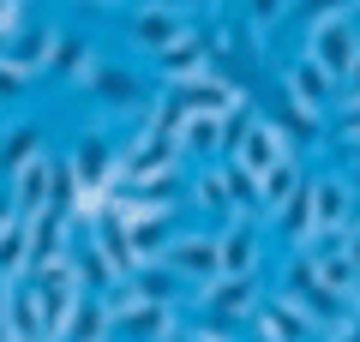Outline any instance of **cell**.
<instances>
[{"label":"cell","instance_id":"cell-1","mask_svg":"<svg viewBox=\"0 0 360 342\" xmlns=\"http://www.w3.org/2000/svg\"><path fill=\"white\" fill-rule=\"evenodd\" d=\"M115 306V342H174L180 336V318H174V300H150L139 294L132 282H120L108 294Z\"/></svg>","mask_w":360,"mask_h":342},{"label":"cell","instance_id":"cell-2","mask_svg":"<svg viewBox=\"0 0 360 342\" xmlns=\"http://www.w3.org/2000/svg\"><path fill=\"white\" fill-rule=\"evenodd\" d=\"M300 54H307V61H319L324 72L342 84L348 61L360 54V30H354V18H348V6H342V13H319V18H307V42H300Z\"/></svg>","mask_w":360,"mask_h":342},{"label":"cell","instance_id":"cell-3","mask_svg":"<svg viewBox=\"0 0 360 342\" xmlns=\"http://www.w3.org/2000/svg\"><path fill=\"white\" fill-rule=\"evenodd\" d=\"M283 102H295V108H300V114H312V120H330L336 102H342V84H336V78L324 72L319 61L295 54V61L283 66Z\"/></svg>","mask_w":360,"mask_h":342},{"label":"cell","instance_id":"cell-4","mask_svg":"<svg viewBox=\"0 0 360 342\" xmlns=\"http://www.w3.org/2000/svg\"><path fill=\"white\" fill-rule=\"evenodd\" d=\"M283 294H288V300H295L300 312L312 318V324H324V330H330L336 318H348V312H354V306H348L342 294H330V289H324V277L312 270V258H307V253H288V289H283Z\"/></svg>","mask_w":360,"mask_h":342},{"label":"cell","instance_id":"cell-5","mask_svg":"<svg viewBox=\"0 0 360 342\" xmlns=\"http://www.w3.org/2000/svg\"><path fill=\"white\" fill-rule=\"evenodd\" d=\"M162 265L174 270L180 282H193V289H205L210 277H222V253H217V228H174V241H168Z\"/></svg>","mask_w":360,"mask_h":342},{"label":"cell","instance_id":"cell-6","mask_svg":"<svg viewBox=\"0 0 360 342\" xmlns=\"http://www.w3.org/2000/svg\"><path fill=\"white\" fill-rule=\"evenodd\" d=\"M180 30H193V18H186L180 0H139L132 18H127V42H132V49H144L150 61L180 37Z\"/></svg>","mask_w":360,"mask_h":342},{"label":"cell","instance_id":"cell-7","mask_svg":"<svg viewBox=\"0 0 360 342\" xmlns=\"http://www.w3.org/2000/svg\"><path fill=\"white\" fill-rule=\"evenodd\" d=\"M258 300H264L258 277H210L205 289H198V312L217 318V324H252Z\"/></svg>","mask_w":360,"mask_h":342},{"label":"cell","instance_id":"cell-8","mask_svg":"<svg viewBox=\"0 0 360 342\" xmlns=\"http://www.w3.org/2000/svg\"><path fill=\"white\" fill-rule=\"evenodd\" d=\"M307 186H312V216H319V234H342L348 222L360 216V180H348V175H307ZM312 234V241H319Z\"/></svg>","mask_w":360,"mask_h":342},{"label":"cell","instance_id":"cell-9","mask_svg":"<svg viewBox=\"0 0 360 342\" xmlns=\"http://www.w3.org/2000/svg\"><path fill=\"white\" fill-rule=\"evenodd\" d=\"M66 163H72L78 186H103V192H120V144L108 139V132H78L72 151H66Z\"/></svg>","mask_w":360,"mask_h":342},{"label":"cell","instance_id":"cell-10","mask_svg":"<svg viewBox=\"0 0 360 342\" xmlns=\"http://www.w3.org/2000/svg\"><path fill=\"white\" fill-rule=\"evenodd\" d=\"M168 168H186L174 132L144 127L139 139H132V151H120V186H132V180H156V175H168Z\"/></svg>","mask_w":360,"mask_h":342},{"label":"cell","instance_id":"cell-11","mask_svg":"<svg viewBox=\"0 0 360 342\" xmlns=\"http://www.w3.org/2000/svg\"><path fill=\"white\" fill-rule=\"evenodd\" d=\"M186 204H193L198 216H205V222H234V216H252V210H240V204H234V186H229V163H205L198 168V175H186Z\"/></svg>","mask_w":360,"mask_h":342},{"label":"cell","instance_id":"cell-12","mask_svg":"<svg viewBox=\"0 0 360 342\" xmlns=\"http://www.w3.org/2000/svg\"><path fill=\"white\" fill-rule=\"evenodd\" d=\"M283 156H295V139H288V132L276 127L270 114H258L252 127H246V139L229 151V163H234V168H246V175L258 180L264 168H276V163H283Z\"/></svg>","mask_w":360,"mask_h":342},{"label":"cell","instance_id":"cell-13","mask_svg":"<svg viewBox=\"0 0 360 342\" xmlns=\"http://www.w3.org/2000/svg\"><path fill=\"white\" fill-rule=\"evenodd\" d=\"M252 330H258V342H312V336H319V324H312V318L300 312V306L288 300L283 289L258 300V312H252Z\"/></svg>","mask_w":360,"mask_h":342},{"label":"cell","instance_id":"cell-14","mask_svg":"<svg viewBox=\"0 0 360 342\" xmlns=\"http://www.w3.org/2000/svg\"><path fill=\"white\" fill-rule=\"evenodd\" d=\"M217 253H222V277H258L264 265V234H258L252 216H234L217 228Z\"/></svg>","mask_w":360,"mask_h":342},{"label":"cell","instance_id":"cell-15","mask_svg":"<svg viewBox=\"0 0 360 342\" xmlns=\"http://www.w3.org/2000/svg\"><path fill=\"white\" fill-rule=\"evenodd\" d=\"M54 163H60L54 151H37L30 163H18L13 175H6V192H13V204L25 216H37L42 204H54Z\"/></svg>","mask_w":360,"mask_h":342},{"label":"cell","instance_id":"cell-16","mask_svg":"<svg viewBox=\"0 0 360 342\" xmlns=\"http://www.w3.org/2000/svg\"><path fill=\"white\" fill-rule=\"evenodd\" d=\"M72 216H66L60 210V204H42V210L37 216H30V270H37V265H54V258H66V253H72Z\"/></svg>","mask_w":360,"mask_h":342},{"label":"cell","instance_id":"cell-17","mask_svg":"<svg viewBox=\"0 0 360 342\" xmlns=\"http://www.w3.org/2000/svg\"><path fill=\"white\" fill-rule=\"evenodd\" d=\"M156 72H162V84H193V78H205L210 72V42L198 37V30H180V37L156 54Z\"/></svg>","mask_w":360,"mask_h":342},{"label":"cell","instance_id":"cell-18","mask_svg":"<svg viewBox=\"0 0 360 342\" xmlns=\"http://www.w3.org/2000/svg\"><path fill=\"white\" fill-rule=\"evenodd\" d=\"M108 336H115V306H108V294L84 289L72 300V312H66L60 342H108Z\"/></svg>","mask_w":360,"mask_h":342},{"label":"cell","instance_id":"cell-19","mask_svg":"<svg viewBox=\"0 0 360 342\" xmlns=\"http://www.w3.org/2000/svg\"><path fill=\"white\" fill-rule=\"evenodd\" d=\"M54 37H60V25H18L13 37L0 42V54H6V61H18L25 72H49Z\"/></svg>","mask_w":360,"mask_h":342},{"label":"cell","instance_id":"cell-20","mask_svg":"<svg viewBox=\"0 0 360 342\" xmlns=\"http://www.w3.org/2000/svg\"><path fill=\"white\" fill-rule=\"evenodd\" d=\"M6 324H13L18 342H54L49 336V318L37 306V289L30 282H6Z\"/></svg>","mask_w":360,"mask_h":342},{"label":"cell","instance_id":"cell-21","mask_svg":"<svg viewBox=\"0 0 360 342\" xmlns=\"http://www.w3.org/2000/svg\"><path fill=\"white\" fill-rule=\"evenodd\" d=\"M180 156H205V163H217L222 156V114H186L174 132Z\"/></svg>","mask_w":360,"mask_h":342},{"label":"cell","instance_id":"cell-22","mask_svg":"<svg viewBox=\"0 0 360 342\" xmlns=\"http://www.w3.org/2000/svg\"><path fill=\"white\" fill-rule=\"evenodd\" d=\"M30 277V216H13L0 228V282H25Z\"/></svg>","mask_w":360,"mask_h":342},{"label":"cell","instance_id":"cell-23","mask_svg":"<svg viewBox=\"0 0 360 342\" xmlns=\"http://www.w3.org/2000/svg\"><path fill=\"white\" fill-rule=\"evenodd\" d=\"M300 180H307L300 156H283L276 168H264V175H258V210H264V216H276V210L288 204V192L300 186Z\"/></svg>","mask_w":360,"mask_h":342},{"label":"cell","instance_id":"cell-24","mask_svg":"<svg viewBox=\"0 0 360 342\" xmlns=\"http://www.w3.org/2000/svg\"><path fill=\"white\" fill-rule=\"evenodd\" d=\"M37 151H49V132L37 120H13V127L0 132V175H13L18 163H30Z\"/></svg>","mask_w":360,"mask_h":342},{"label":"cell","instance_id":"cell-25","mask_svg":"<svg viewBox=\"0 0 360 342\" xmlns=\"http://www.w3.org/2000/svg\"><path fill=\"white\" fill-rule=\"evenodd\" d=\"M90 96L108 102V108H127V102H132V108H144V102H150V96H144V84L127 72V66H103V72L90 78Z\"/></svg>","mask_w":360,"mask_h":342},{"label":"cell","instance_id":"cell-26","mask_svg":"<svg viewBox=\"0 0 360 342\" xmlns=\"http://www.w3.org/2000/svg\"><path fill=\"white\" fill-rule=\"evenodd\" d=\"M30 78H37V72H25L18 61H6V54H0V102H18V96L30 90Z\"/></svg>","mask_w":360,"mask_h":342},{"label":"cell","instance_id":"cell-27","mask_svg":"<svg viewBox=\"0 0 360 342\" xmlns=\"http://www.w3.org/2000/svg\"><path fill=\"white\" fill-rule=\"evenodd\" d=\"M229 330H234V324H217V318H205V324H180V336H174V342H234Z\"/></svg>","mask_w":360,"mask_h":342},{"label":"cell","instance_id":"cell-28","mask_svg":"<svg viewBox=\"0 0 360 342\" xmlns=\"http://www.w3.org/2000/svg\"><path fill=\"white\" fill-rule=\"evenodd\" d=\"M246 13H252V30H270L276 18H288V0H246Z\"/></svg>","mask_w":360,"mask_h":342},{"label":"cell","instance_id":"cell-29","mask_svg":"<svg viewBox=\"0 0 360 342\" xmlns=\"http://www.w3.org/2000/svg\"><path fill=\"white\" fill-rule=\"evenodd\" d=\"M18 25H25V0H0V42L13 37Z\"/></svg>","mask_w":360,"mask_h":342},{"label":"cell","instance_id":"cell-30","mask_svg":"<svg viewBox=\"0 0 360 342\" xmlns=\"http://www.w3.org/2000/svg\"><path fill=\"white\" fill-rule=\"evenodd\" d=\"M348 0H288V13H300V18H319V13H342Z\"/></svg>","mask_w":360,"mask_h":342},{"label":"cell","instance_id":"cell-31","mask_svg":"<svg viewBox=\"0 0 360 342\" xmlns=\"http://www.w3.org/2000/svg\"><path fill=\"white\" fill-rule=\"evenodd\" d=\"M360 96V54L348 61V72H342V102H354Z\"/></svg>","mask_w":360,"mask_h":342},{"label":"cell","instance_id":"cell-32","mask_svg":"<svg viewBox=\"0 0 360 342\" xmlns=\"http://www.w3.org/2000/svg\"><path fill=\"white\" fill-rule=\"evenodd\" d=\"M342 253H348V258H354V265H360V216H354V222L342 228Z\"/></svg>","mask_w":360,"mask_h":342},{"label":"cell","instance_id":"cell-33","mask_svg":"<svg viewBox=\"0 0 360 342\" xmlns=\"http://www.w3.org/2000/svg\"><path fill=\"white\" fill-rule=\"evenodd\" d=\"M13 216H25V210H18V204H13V192H6V186H0V228H6V222H13Z\"/></svg>","mask_w":360,"mask_h":342},{"label":"cell","instance_id":"cell-34","mask_svg":"<svg viewBox=\"0 0 360 342\" xmlns=\"http://www.w3.org/2000/svg\"><path fill=\"white\" fill-rule=\"evenodd\" d=\"M0 342H18V336H13V324H6V318H0Z\"/></svg>","mask_w":360,"mask_h":342},{"label":"cell","instance_id":"cell-35","mask_svg":"<svg viewBox=\"0 0 360 342\" xmlns=\"http://www.w3.org/2000/svg\"><path fill=\"white\" fill-rule=\"evenodd\" d=\"M348 18H354V30H360V0H348Z\"/></svg>","mask_w":360,"mask_h":342},{"label":"cell","instance_id":"cell-36","mask_svg":"<svg viewBox=\"0 0 360 342\" xmlns=\"http://www.w3.org/2000/svg\"><path fill=\"white\" fill-rule=\"evenodd\" d=\"M0 318H6V282H0Z\"/></svg>","mask_w":360,"mask_h":342},{"label":"cell","instance_id":"cell-37","mask_svg":"<svg viewBox=\"0 0 360 342\" xmlns=\"http://www.w3.org/2000/svg\"><path fill=\"white\" fill-rule=\"evenodd\" d=\"M90 6H120V0H90Z\"/></svg>","mask_w":360,"mask_h":342},{"label":"cell","instance_id":"cell-38","mask_svg":"<svg viewBox=\"0 0 360 342\" xmlns=\"http://www.w3.org/2000/svg\"><path fill=\"white\" fill-rule=\"evenodd\" d=\"M354 312H360V289H354Z\"/></svg>","mask_w":360,"mask_h":342},{"label":"cell","instance_id":"cell-39","mask_svg":"<svg viewBox=\"0 0 360 342\" xmlns=\"http://www.w3.org/2000/svg\"><path fill=\"white\" fill-rule=\"evenodd\" d=\"M193 6H205V0H193Z\"/></svg>","mask_w":360,"mask_h":342},{"label":"cell","instance_id":"cell-40","mask_svg":"<svg viewBox=\"0 0 360 342\" xmlns=\"http://www.w3.org/2000/svg\"><path fill=\"white\" fill-rule=\"evenodd\" d=\"M108 342H115V336H108Z\"/></svg>","mask_w":360,"mask_h":342}]
</instances>
